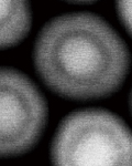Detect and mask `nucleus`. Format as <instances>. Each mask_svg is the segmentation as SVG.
<instances>
[{
	"instance_id": "39448f33",
	"label": "nucleus",
	"mask_w": 132,
	"mask_h": 166,
	"mask_svg": "<svg viewBox=\"0 0 132 166\" xmlns=\"http://www.w3.org/2000/svg\"><path fill=\"white\" fill-rule=\"evenodd\" d=\"M116 9L121 23L132 37V0H116Z\"/></svg>"
},
{
	"instance_id": "0eeeda50",
	"label": "nucleus",
	"mask_w": 132,
	"mask_h": 166,
	"mask_svg": "<svg viewBox=\"0 0 132 166\" xmlns=\"http://www.w3.org/2000/svg\"><path fill=\"white\" fill-rule=\"evenodd\" d=\"M130 110L132 113V90H131V94H130Z\"/></svg>"
},
{
	"instance_id": "7ed1b4c3",
	"label": "nucleus",
	"mask_w": 132,
	"mask_h": 166,
	"mask_svg": "<svg viewBox=\"0 0 132 166\" xmlns=\"http://www.w3.org/2000/svg\"><path fill=\"white\" fill-rule=\"evenodd\" d=\"M46 120V101L37 85L20 71L0 67V157L29 152Z\"/></svg>"
},
{
	"instance_id": "423d86ee",
	"label": "nucleus",
	"mask_w": 132,
	"mask_h": 166,
	"mask_svg": "<svg viewBox=\"0 0 132 166\" xmlns=\"http://www.w3.org/2000/svg\"><path fill=\"white\" fill-rule=\"evenodd\" d=\"M66 1L74 2V4H92V2H95L98 0H66Z\"/></svg>"
},
{
	"instance_id": "f03ea898",
	"label": "nucleus",
	"mask_w": 132,
	"mask_h": 166,
	"mask_svg": "<svg viewBox=\"0 0 132 166\" xmlns=\"http://www.w3.org/2000/svg\"><path fill=\"white\" fill-rule=\"evenodd\" d=\"M51 158L55 165H132V132L107 110H77L57 127Z\"/></svg>"
},
{
	"instance_id": "20e7f679",
	"label": "nucleus",
	"mask_w": 132,
	"mask_h": 166,
	"mask_svg": "<svg viewBox=\"0 0 132 166\" xmlns=\"http://www.w3.org/2000/svg\"><path fill=\"white\" fill-rule=\"evenodd\" d=\"M32 26L29 0H0V49L17 45Z\"/></svg>"
},
{
	"instance_id": "f257e3e1",
	"label": "nucleus",
	"mask_w": 132,
	"mask_h": 166,
	"mask_svg": "<svg viewBox=\"0 0 132 166\" xmlns=\"http://www.w3.org/2000/svg\"><path fill=\"white\" fill-rule=\"evenodd\" d=\"M34 65L61 96L92 100L111 95L129 73L130 52L111 26L90 12L53 18L37 36Z\"/></svg>"
}]
</instances>
